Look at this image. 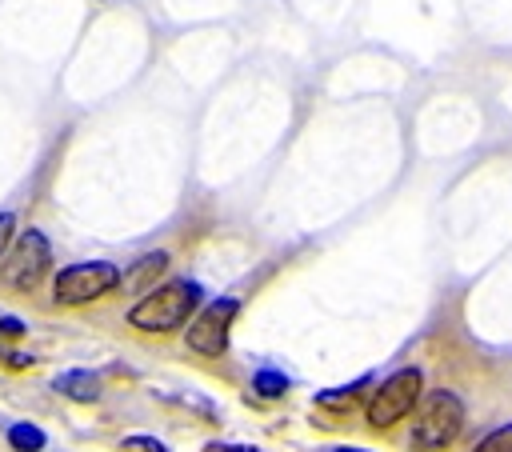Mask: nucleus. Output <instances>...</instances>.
I'll list each match as a JSON object with an SVG mask.
<instances>
[{
    "instance_id": "f257e3e1",
    "label": "nucleus",
    "mask_w": 512,
    "mask_h": 452,
    "mask_svg": "<svg viewBox=\"0 0 512 452\" xmlns=\"http://www.w3.org/2000/svg\"><path fill=\"white\" fill-rule=\"evenodd\" d=\"M196 308H200V284L196 280H168L132 304L128 324L140 332H176L188 324V316Z\"/></svg>"
},
{
    "instance_id": "f03ea898",
    "label": "nucleus",
    "mask_w": 512,
    "mask_h": 452,
    "mask_svg": "<svg viewBox=\"0 0 512 452\" xmlns=\"http://www.w3.org/2000/svg\"><path fill=\"white\" fill-rule=\"evenodd\" d=\"M460 428H464V404H460V396L448 392V388H436V392L424 396V404H420V412L412 420L408 444L416 452H440V448H448L460 436Z\"/></svg>"
},
{
    "instance_id": "7ed1b4c3",
    "label": "nucleus",
    "mask_w": 512,
    "mask_h": 452,
    "mask_svg": "<svg viewBox=\"0 0 512 452\" xmlns=\"http://www.w3.org/2000/svg\"><path fill=\"white\" fill-rule=\"evenodd\" d=\"M48 264H52V244L40 228H28L20 232L4 256H0V284L12 288V292H32L44 276H48Z\"/></svg>"
},
{
    "instance_id": "20e7f679",
    "label": "nucleus",
    "mask_w": 512,
    "mask_h": 452,
    "mask_svg": "<svg viewBox=\"0 0 512 452\" xmlns=\"http://www.w3.org/2000/svg\"><path fill=\"white\" fill-rule=\"evenodd\" d=\"M112 288H120V268L108 264V260L68 264V268H60L56 280H52L56 304H92V300L108 296Z\"/></svg>"
},
{
    "instance_id": "39448f33",
    "label": "nucleus",
    "mask_w": 512,
    "mask_h": 452,
    "mask_svg": "<svg viewBox=\"0 0 512 452\" xmlns=\"http://www.w3.org/2000/svg\"><path fill=\"white\" fill-rule=\"evenodd\" d=\"M420 388H424L420 368H400V372H392L388 380H380V388H376L372 400H368V424H372V428H392L396 420H404V416L416 408Z\"/></svg>"
},
{
    "instance_id": "423d86ee",
    "label": "nucleus",
    "mask_w": 512,
    "mask_h": 452,
    "mask_svg": "<svg viewBox=\"0 0 512 452\" xmlns=\"http://www.w3.org/2000/svg\"><path fill=\"white\" fill-rule=\"evenodd\" d=\"M236 312H240V300H232V296H220V300L204 304V308L192 316L188 332H184V336H188V348L200 352V356H224V352H228V332H232Z\"/></svg>"
},
{
    "instance_id": "0eeeda50",
    "label": "nucleus",
    "mask_w": 512,
    "mask_h": 452,
    "mask_svg": "<svg viewBox=\"0 0 512 452\" xmlns=\"http://www.w3.org/2000/svg\"><path fill=\"white\" fill-rule=\"evenodd\" d=\"M168 268V252H148V256H140L124 276H120V288L124 292H152V284H156V276Z\"/></svg>"
},
{
    "instance_id": "6e6552de",
    "label": "nucleus",
    "mask_w": 512,
    "mask_h": 452,
    "mask_svg": "<svg viewBox=\"0 0 512 452\" xmlns=\"http://www.w3.org/2000/svg\"><path fill=\"white\" fill-rule=\"evenodd\" d=\"M56 392L68 396V400H76V404H92L100 396V380L92 372H84V368H72V372H60L56 376Z\"/></svg>"
},
{
    "instance_id": "1a4fd4ad",
    "label": "nucleus",
    "mask_w": 512,
    "mask_h": 452,
    "mask_svg": "<svg viewBox=\"0 0 512 452\" xmlns=\"http://www.w3.org/2000/svg\"><path fill=\"white\" fill-rule=\"evenodd\" d=\"M8 444H12L16 452H40V448L48 444V436H44L36 424H12V428H8Z\"/></svg>"
},
{
    "instance_id": "9d476101",
    "label": "nucleus",
    "mask_w": 512,
    "mask_h": 452,
    "mask_svg": "<svg viewBox=\"0 0 512 452\" xmlns=\"http://www.w3.org/2000/svg\"><path fill=\"white\" fill-rule=\"evenodd\" d=\"M252 388H256L260 396H284V392H288V376H280V372L264 368V372H256V376H252Z\"/></svg>"
},
{
    "instance_id": "9b49d317",
    "label": "nucleus",
    "mask_w": 512,
    "mask_h": 452,
    "mask_svg": "<svg viewBox=\"0 0 512 452\" xmlns=\"http://www.w3.org/2000/svg\"><path fill=\"white\" fill-rule=\"evenodd\" d=\"M472 452H512V424H500L496 432H488Z\"/></svg>"
},
{
    "instance_id": "f8f14e48",
    "label": "nucleus",
    "mask_w": 512,
    "mask_h": 452,
    "mask_svg": "<svg viewBox=\"0 0 512 452\" xmlns=\"http://www.w3.org/2000/svg\"><path fill=\"white\" fill-rule=\"evenodd\" d=\"M124 452H168V448L152 436H124Z\"/></svg>"
},
{
    "instance_id": "ddd939ff",
    "label": "nucleus",
    "mask_w": 512,
    "mask_h": 452,
    "mask_svg": "<svg viewBox=\"0 0 512 452\" xmlns=\"http://www.w3.org/2000/svg\"><path fill=\"white\" fill-rule=\"evenodd\" d=\"M12 224H16V220H12L8 212H0V256H4V248L12 244Z\"/></svg>"
},
{
    "instance_id": "4468645a",
    "label": "nucleus",
    "mask_w": 512,
    "mask_h": 452,
    "mask_svg": "<svg viewBox=\"0 0 512 452\" xmlns=\"http://www.w3.org/2000/svg\"><path fill=\"white\" fill-rule=\"evenodd\" d=\"M0 332H4V336H20V332H24V324H20L16 316H0Z\"/></svg>"
},
{
    "instance_id": "2eb2a0df",
    "label": "nucleus",
    "mask_w": 512,
    "mask_h": 452,
    "mask_svg": "<svg viewBox=\"0 0 512 452\" xmlns=\"http://www.w3.org/2000/svg\"><path fill=\"white\" fill-rule=\"evenodd\" d=\"M204 452H260V448H248V444H208Z\"/></svg>"
},
{
    "instance_id": "dca6fc26",
    "label": "nucleus",
    "mask_w": 512,
    "mask_h": 452,
    "mask_svg": "<svg viewBox=\"0 0 512 452\" xmlns=\"http://www.w3.org/2000/svg\"><path fill=\"white\" fill-rule=\"evenodd\" d=\"M4 360H8L12 368H24V364H32V356H24V352H8Z\"/></svg>"
},
{
    "instance_id": "f3484780",
    "label": "nucleus",
    "mask_w": 512,
    "mask_h": 452,
    "mask_svg": "<svg viewBox=\"0 0 512 452\" xmlns=\"http://www.w3.org/2000/svg\"><path fill=\"white\" fill-rule=\"evenodd\" d=\"M332 452H364V448H332Z\"/></svg>"
}]
</instances>
